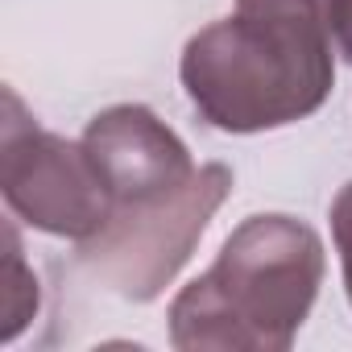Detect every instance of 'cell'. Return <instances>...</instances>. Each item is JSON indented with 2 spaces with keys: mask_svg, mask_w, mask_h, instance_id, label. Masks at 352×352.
<instances>
[{
  "mask_svg": "<svg viewBox=\"0 0 352 352\" xmlns=\"http://www.w3.org/2000/svg\"><path fill=\"white\" fill-rule=\"evenodd\" d=\"M0 191L17 220L50 236L83 245L108 224V195L83 141L46 133L13 87L0 120Z\"/></svg>",
  "mask_w": 352,
  "mask_h": 352,
  "instance_id": "277c9868",
  "label": "cell"
},
{
  "mask_svg": "<svg viewBox=\"0 0 352 352\" xmlns=\"http://www.w3.org/2000/svg\"><path fill=\"white\" fill-rule=\"evenodd\" d=\"M83 149L104 183L108 216L179 195L199 174L179 133L157 120L145 104H116L91 116L83 129Z\"/></svg>",
  "mask_w": 352,
  "mask_h": 352,
  "instance_id": "5b68a950",
  "label": "cell"
},
{
  "mask_svg": "<svg viewBox=\"0 0 352 352\" xmlns=\"http://www.w3.org/2000/svg\"><path fill=\"white\" fill-rule=\"evenodd\" d=\"M323 241L294 216H249L170 302V344L183 352H286L323 282Z\"/></svg>",
  "mask_w": 352,
  "mask_h": 352,
  "instance_id": "7a4b0ae2",
  "label": "cell"
},
{
  "mask_svg": "<svg viewBox=\"0 0 352 352\" xmlns=\"http://www.w3.org/2000/svg\"><path fill=\"white\" fill-rule=\"evenodd\" d=\"M331 236H336V249H340L344 290H348V302H352V183L331 204Z\"/></svg>",
  "mask_w": 352,
  "mask_h": 352,
  "instance_id": "52a82bcc",
  "label": "cell"
},
{
  "mask_svg": "<svg viewBox=\"0 0 352 352\" xmlns=\"http://www.w3.org/2000/svg\"><path fill=\"white\" fill-rule=\"evenodd\" d=\"M327 30L336 42V54L352 67V0H327Z\"/></svg>",
  "mask_w": 352,
  "mask_h": 352,
  "instance_id": "ba28073f",
  "label": "cell"
},
{
  "mask_svg": "<svg viewBox=\"0 0 352 352\" xmlns=\"http://www.w3.org/2000/svg\"><path fill=\"white\" fill-rule=\"evenodd\" d=\"M5 340H13L38 311V282L34 274L25 270V257H21V245H17V228L5 224Z\"/></svg>",
  "mask_w": 352,
  "mask_h": 352,
  "instance_id": "8992f818",
  "label": "cell"
},
{
  "mask_svg": "<svg viewBox=\"0 0 352 352\" xmlns=\"http://www.w3.org/2000/svg\"><path fill=\"white\" fill-rule=\"evenodd\" d=\"M228 191H232L228 166L220 162L199 166L195 183L183 187L179 195L112 212L108 224L79 245V261L100 282H108L120 298L149 302L187 265V257L195 253L199 236L208 232Z\"/></svg>",
  "mask_w": 352,
  "mask_h": 352,
  "instance_id": "3957f363",
  "label": "cell"
},
{
  "mask_svg": "<svg viewBox=\"0 0 352 352\" xmlns=\"http://www.w3.org/2000/svg\"><path fill=\"white\" fill-rule=\"evenodd\" d=\"M327 0H236L179 63L195 112L224 133H265L323 108L336 87Z\"/></svg>",
  "mask_w": 352,
  "mask_h": 352,
  "instance_id": "6da1fadb",
  "label": "cell"
}]
</instances>
